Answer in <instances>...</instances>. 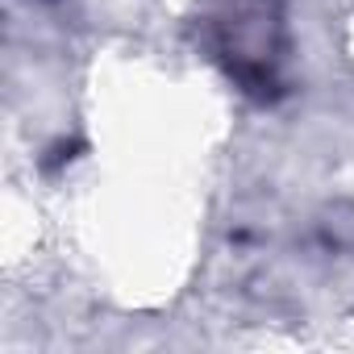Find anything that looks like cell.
Masks as SVG:
<instances>
[{
  "mask_svg": "<svg viewBox=\"0 0 354 354\" xmlns=\"http://www.w3.org/2000/svg\"><path fill=\"white\" fill-rule=\"evenodd\" d=\"M201 38L221 75L254 104L288 92V0H196Z\"/></svg>",
  "mask_w": 354,
  "mask_h": 354,
  "instance_id": "obj_1",
  "label": "cell"
}]
</instances>
